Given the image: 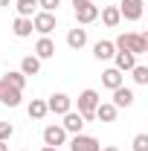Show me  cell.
Instances as JSON below:
<instances>
[{"label": "cell", "instance_id": "2", "mask_svg": "<svg viewBox=\"0 0 148 151\" xmlns=\"http://www.w3.org/2000/svg\"><path fill=\"white\" fill-rule=\"evenodd\" d=\"M99 93L93 90V87H87V90H81L78 93V113H81V119L84 122H90V119H96V108H99Z\"/></svg>", "mask_w": 148, "mask_h": 151}, {"label": "cell", "instance_id": "14", "mask_svg": "<svg viewBox=\"0 0 148 151\" xmlns=\"http://www.w3.org/2000/svg\"><path fill=\"white\" fill-rule=\"evenodd\" d=\"M99 15H102V23H105L108 29H116V26L122 23V15H119L116 6H105V9H99Z\"/></svg>", "mask_w": 148, "mask_h": 151}, {"label": "cell", "instance_id": "25", "mask_svg": "<svg viewBox=\"0 0 148 151\" xmlns=\"http://www.w3.org/2000/svg\"><path fill=\"white\" fill-rule=\"evenodd\" d=\"M12 134H15L12 122H0V142H9V139H12Z\"/></svg>", "mask_w": 148, "mask_h": 151}, {"label": "cell", "instance_id": "17", "mask_svg": "<svg viewBox=\"0 0 148 151\" xmlns=\"http://www.w3.org/2000/svg\"><path fill=\"white\" fill-rule=\"evenodd\" d=\"M84 44H87V29L75 26V29H70V32H67V47H70V50H81Z\"/></svg>", "mask_w": 148, "mask_h": 151}, {"label": "cell", "instance_id": "15", "mask_svg": "<svg viewBox=\"0 0 148 151\" xmlns=\"http://www.w3.org/2000/svg\"><path fill=\"white\" fill-rule=\"evenodd\" d=\"M102 84H105V87H108V90H116V87H119V84H125V76L119 73V70H116V67H108V70H105V73H102Z\"/></svg>", "mask_w": 148, "mask_h": 151}, {"label": "cell", "instance_id": "1", "mask_svg": "<svg viewBox=\"0 0 148 151\" xmlns=\"http://www.w3.org/2000/svg\"><path fill=\"white\" fill-rule=\"evenodd\" d=\"M116 50H125L131 55H145L148 52V35L145 32H122V35L113 41Z\"/></svg>", "mask_w": 148, "mask_h": 151}, {"label": "cell", "instance_id": "10", "mask_svg": "<svg viewBox=\"0 0 148 151\" xmlns=\"http://www.w3.org/2000/svg\"><path fill=\"white\" fill-rule=\"evenodd\" d=\"M55 55V44H52V38L50 35H41L38 38V44H35V58L38 61H47V58H52Z\"/></svg>", "mask_w": 148, "mask_h": 151}, {"label": "cell", "instance_id": "22", "mask_svg": "<svg viewBox=\"0 0 148 151\" xmlns=\"http://www.w3.org/2000/svg\"><path fill=\"white\" fill-rule=\"evenodd\" d=\"M26 113H29V119H44L47 116V102L44 99H32L29 108H26Z\"/></svg>", "mask_w": 148, "mask_h": 151}, {"label": "cell", "instance_id": "8", "mask_svg": "<svg viewBox=\"0 0 148 151\" xmlns=\"http://www.w3.org/2000/svg\"><path fill=\"white\" fill-rule=\"evenodd\" d=\"M142 6H145V0H122L116 9H119V15L125 20H139L142 18Z\"/></svg>", "mask_w": 148, "mask_h": 151}, {"label": "cell", "instance_id": "29", "mask_svg": "<svg viewBox=\"0 0 148 151\" xmlns=\"http://www.w3.org/2000/svg\"><path fill=\"white\" fill-rule=\"evenodd\" d=\"M102 151H119V148H116V145H108V148H102Z\"/></svg>", "mask_w": 148, "mask_h": 151}, {"label": "cell", "instance_id": "30", "mask_svg": "<svg viewBox=\"0 0 148 151\" xmlns=\"http://www.w3.org/2000/svg\"><path fill=\"white\" fill-rule=\"evenodd\" d=\"M9 3H12V0H0V9H3V6H9Z\"/></svg>", "mask_w": 148, "mask_h": 151}, {"label": "cell", "instance_id": "7", "mask_svg": "<svg viewBox=\"0 0 148 151\" xmlns=\"http://www.w3.org/2000/svg\"><path fill=\"white\" fill-rule=\"evenodd\" d=\"M32 29L41 32V35H50L55 29V15L52 12H35L32 15Z\"/></svg>", "mask_w": 148, "mask_h": 151}, {"label": "cell", "instance_id": "9", "mask_svg": "<svg viewBox=\"0 0 148 151\" xmlns=\"http://www.w3.org/2000/svg\"><path fill=\"white\" fill-rule=\"evenodd\" d=\"M64 142H67V131H64L61 125H47V128H44V145L58 148V145H64Z\"/></svg>", "mask_w": 148, "mask_h": 151}, {"label": "cell", "instance_id": "31", "mask_svg": "<svg viewBox=\"0 0 148 151\" xmlns=\"http://www.w3.org/2000/svg\"><path fill=\"white\" fill-rule=\"evenodd\" d=\"M0 151H9V145H6V142H0Z\"/></svg>", "mask_w": 148, "mask_h": 151}, {"label": "cell", "instance_id": "19", "mask_svg": "<svg viewBox=\"0 0 148 151\" xmlns=\"http://www.w3.org/2000/svg\"><path fill=\"white\" fill-rule=\"evenodd\" d=\"M12 32H15V38H29L35 32V29H32V18H15Z\"/></svg>", "mask_w": 148, "mask_h": 151}, {"label": "cell", "instance_id": "5", "mask_svg": "<svg viewBox=\"0 0 148 151\" xmlns=\"http://www.w3.org/2000/svg\"><path fill=\"white\" fill-rule=\"evenodd\" d=\"M70 151H102V145H99V139L90 137V134H73Z\"/></svg>", "mask_w": 148, "mask_h": 151}, {"label": "cell", "instance_id": "18", "mask_svg": "<svg viewBox=\"0 0 148 151\" xmlns=\"http://www.w3.org/2000/svg\"><path fill=\"white\" fill-rule=\"evenodd\" d=\"M116 113H119L116 105H111V102H99V108H96V119H99V122H113Z\"/></svg>", "mask_w": 148, "mask_h": 151}, {"label": "cell", "instance_id": "3", "mask_svg": "<svg viewBox=\"0 0 148 151\" xmlns=\"http://www.w3.org/2000/svg\"><path fill=\"white\" fill-rule=\"evenodd\" d=\"M67 111H73V99L67 93H52L47 99V113H58V116H64Z\"/></svg>", "mask_w": 148, "mask_h": 151}, {"label": "cell", "instance_id": "33", "mask_svg": "<svg viewBox=\"0 0 148 151\" xmlns=\"http://www.w3.org/2000/svg\"><path fill=\"white\" fill-rule=\"evenodd\" d=\"M20 151H23V148H20Z\"/></svg>", "mask_w": 148, "mask_h": 151}, {"label": "cell", "instance_id": "16", "mask_svg": "<svg viewBox=\"0 0 148 151\" xmlns=\"http://www.w3.org/2000/svg\"><path fill=\"white\" fill-rule=\"evenodd\" d=\"M113 52H116L113 41H96V44H93V55L99 58V61H111Z\"/></svg>", "mask_w": 148, "mask_h": 151}, {"label": "cell", "instance_id": "24", "mask_svg": "<svg viewBox=\"0 0 148 151\" xmlns=\"http://www.w3.org/2000/svg\"><path fill=\"white\" fill-rule=\"evenodd\" d=\"M131 73H134V81H137V84H148V67L145 64H134Z\"/></svg>", "mask_w": 148, "mask_h": 151}, {"label": "cell", "instance_id": "20", "mask_svg": "<svg viewBox=\"0 0 148 151\" xmlns=\"http://www.w3.org/2000/svg\"><path fill=\"white\" fill-rule=\"evenodd\" d=\"M15 9H18V18H32L38 9V0H15Z\"/></svg>", "mask_w": 148, "mask_h": 151}, {"label": "cell", "instance_id": "23", "mask_svg": "<svg viewBox=\"0 0 148 151\" xmlns=\"http://www.w3.org/2000/svg\"><path fill=\"white\" fill-rule=\"evenodd\" d=\"M3 81H9V84H12V87H18V90L26 87V76L20 73V70H9V73L3 76Z\"/></svg>", "mask_w": 148, "mask_h": 151}, {"label": "cell", "instance_id": "26", "mask_svg": "<svg viewBox=\"0 0 148 151\" xmlns=\"http://www.w3.org/2000/svg\"><path fill=\"white\" fill-rule=\"evenodd\" d=\"M134 151H148V134H137L134 137Z\"/></svg>", "mask_w": 148, "mask_h": 151}, {"label": "cell", "instance_id": "11", "mask_svg": "<svg viewBox=\"0 0 148 151\" xmlns=\"http://www.w3.org/2000/svg\"><path fill=\"white\" fill-rule=\"evenodd\" d=\"M61 128L67 134H81V128H84V119H81V113L78 111H67L64 113V122H61Z\"/></svg>", "mask_w": 148, "mask_h": 151}, {"label": "cell", "instance_id": "12", "mask_svg": "<svg viewBox=\"0 0 148 151\" xmlns=\"http://www.w3.org/2000/svg\"><path fill=\"white\" fill-rule=\"evenodd\" d=\"M134 64H137V55H131V52H125V50H116V52H113V67H116L119 73L134 70Z\"/></svg>", "mask_w": 148, "mask_h": 151}, {"label": "cell", "instance_id": "32", "mask_svg": "<svg viewBox=\"0 0 148 151\" xmlns=\"http://www.w3.org/2000/svg\"><path fill=\"white\" fill-rule=\"evenodd\" d=\"M78 3H87V0H73V6H78Z\"/></svg>", "mask_w": 148, "mask_h": 151}, {"label": "cell", "instance_id": "13", "mask_svg": "<svg viewBox=\"0 0 148 151\" xmlns=\"http://www.w3.org/2000/svg\"><path fill=\"white\" fill-rule=\"evenodd\" d=\"M134 99H137L134 90L125 87V84H119V87L113 90V102H111V105H116V108H131V105H134Z\"/></svg>", "mask_w": 148, "mask_h": 151}, {"label": "cell", "instance_id": "28", "mask_svg": "<svg viewBox=\"0 0 148 151\" xmlns=\"http://www.w3.org/2000/svg\"><path fill=\"white\" fill-rule=\"evenodd\" d=\"M41 151H58V148H52V145H44V148H41Z\"/></svg>", "mask_w": 148, "mask_h": 151}, {"label": "cell", "instance_id": "21", "mask_svg": "<svg viewBox=\"0 0 148 151\" xmlns=\"http://www.w3.org/2000/svg\"><path fill=\"white\" fill-rule=\"evenodd\" d=\"M20 73L23 76H38L41 73V61H38L35 55H26L23 61H20Z\"/></svg>", "mask_w": 148, "mask_h": 151}, {"label": "cell", "instance_id": "27", "mask_svg": "<svg viewBox=\"0 0 148 151\" xmlns=\"http://www.w3.org/2000/svg\"><path fill=\"white\" fill-rule=\"evenodd\" d=\"M38 6H41V12H52V15H55V9L61 6V0H38Z\"/></svg>", "mask_w": 148, "mask_h": 151}, {"label": "cell", "instance_id": "4", "mask_svg": "<svg viewBox=\"0 0 148 151\" xmlns=\"http://www.w3.org/2000/svg\"><path fill=\"white\" fill-rule=\"evenodd\" d=\"M75 20H78V26H87L93 20H99V6H96L93 0L78 3V6H75Z\"/></svg>", "mask_w": 148, "mask_h": 151}, {"label": "cell", "instance_id": "6", "mask_svg": "<svg viewBox=\"0 0 148 151\" xmlns=\"http://www.w3.org/2000/svg\"><path fill=\"white\" fill-rule=\"evenodd\" d=\"M23 90H18V87H12L9 81H3L0 78V105H6V108H18L20 99H23Z\"/></svg>", "mask_w": 148, "mask_h": 151}]
</instances>
